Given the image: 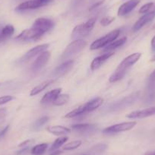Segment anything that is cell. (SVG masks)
Segmentation results:
<instances>
[{
	"instance_id": "cell-1",
	"label": "cell",
	"mask_w": 155,
	"mask_h": 155,
	"mask_svg": "<svg viewBox=\"0 0 155 155\" xmlns=\"http://www.w3.org/2000/svg\"><path fill=\"white\" fill-rule=\"evenodd\" d=\"M141 56V53H135L133 54L130 55V56H127L126 58H125L123 61L121 62V63L119 65V66L117 67V68L116 69V71L113 73L111 76L110 77V82L114 83L116 81H120L125 76V74L127 72V70L130 68L131 66L134 65L135 63H136L138 60L140 59Z\"/></svg>"
},
{
	"instance_id": "cell-32",
	"label": "cell",
	"mask_w": 155,
	"mask_h": 155,
	"mask_svg": "<svg viewBox=\"0 0 155 155\" xmlns=\"http://www.w3.org/2000/svg\"><path fill=\"white\" fill-rule=\"evenodd\" d=\"M36 1H37V2H40V3H41L43 6L48 5V4L51 3V2H53V0H36Z\"/></svg>"
},
{
	"instance_id": "cell-11",
	"label": "cell",
	"mask_w": 155,
	"mask_h": 155,
	"mask_svg": "<svg viewBox=\"0 0 155 155\" xmlns=\"http://www.w3.org/2000/svg\"><path fill=\"white\" fill-rule=\"evenodd\" d=\"M141 0H129L128 2H125L123 5H120L118 9V15L124 16L130 13L137 5L139 4Z\"/></svg>"
},
{
	"instance_id": "cell-8",
	"label": "cell",
	"mask_w": 155,
	"mask_h": 155,
	"mask_svg": "<svg viewBox=\"0 0 155 155\" xmlns=\"http://www.w3.org/2000/svg\"><path fill=\"white\" fill-rule=\"evenodd\" d=\"M155 18V8L153 9L152 11L149 12L144 14V15L141 16L136 22L134 25L133 28H132V31L134 32H136V31H139L141 28H142L143 27L145 26L146 25H147L148 23H150V21L154 19Z\"/></svg>"
},
{
	"instance_id": "cell-42",
	"label": "cell",
	"mask_w": 155,
	"mask_h": 155,
	"mask_svg": "<svg viewBox=\"0 0 155 155\" xmlns=\"http://www.w3.org/2000/svg\"><path fill=\"white\" fill-rule=\"evenodd\" d=\"M152 153H153V155H155V151L152 152Z\"/></svg>"
},
{
	"instance_id": "cell-20",
	"label": "cell",
	"mask_w": 155,
	"mask_h": 155,
	"mask_svg": "<svg viewBox=\"0 0 155 155\" xmlns=\"http://www.w3.org/2000/svg\"><path fill=\"white\" fill-rule=\"evenodd\" d=\"M53 82H54V80L49 79L47 80V81H44V82L41 83V84H38L37 86H36L35 87H34V88L31 90L30 95H31V96H35V95L38 94L39 93H41V91H43L44 89L47 88L48 86H50V84H53Z\"/></svg>"
},
{
	"instance_id": "cell-24",
	"label": "cell",
	"mask_w": 155,
	"mask_h": 155,
	"mask_svg": "<svg viewBox=\"0 0 155 155\" xmlns=\"http://www.w3.org/2000/svg\"><path fill=\"white\" fill-rule=\"evenodd\" d=\"M68 137L67 136H62V137H59V138H56L54 142L52 144L51 147L50 148V151H53V150H58L60 147H62L67 141H68Z\"/></svg>"
},
{
	"instance_id": "cell-19",
	"label": "cell",
	"mask_w": 155,
	"mask_h": 155,
	"mask_svg": "<svg viewBox=\"0 0 155 155\" xmlns=\"http://www.w3.org/2000/svg\"><path fill=\"white\" fill-rule=\"evenodd\" d=\"M103 102H104V99L101 97H96L94 99L91 100L89 102L86 103V110H87V113L88 112H92L94 110H95L96 109H97L98 107H101L102 105Z\"/></svg>"
},
{
	"instance_id": "cell-40",
	"label": "cell",
	"mask_w": 155,
	"mask_h": 155,
	"mask_svg": "<svg viewBox=\"0 0 155 155\" xmlns=\"http://www.w3.org/2000/svg\"><path fill=\"white\" fill-rule=\"evenodd\" d=\"M7 39H8V38H7V37H4L3 35H2V34H0V43H1V42H3V41H6Z\"/></svg>"
},
{
	"instance_id": "cell-36",
	"label": "cell",
	"mask_w": 155,
	"mask_h": 155,
	"mask_svg": "<svg viewBox=\"0 0 155 155\" xmlns=\"http://www.w3.org/2000/svg\"><path fill=\"white\" fill-rule=\"evenodd\" d=\"M6 112H7V110L5 108L0 109V120L3 118L4 116H5V114H6Z\"/></svg>"
},
{
	"instance_id": "cell-39",
	"label": "cell",
	"mask_w": 155,
	"mask_h": 155,
	"mask_svg": "<svg viewBox=\"0 0 155 155\" xmlns=\"http://www.w3.org/2000/svg\"><path fill=\"white\" fill-rule=\"evenodd\" d=\"M62 153V150H53V151L50 153V155H59Z\"/></svg>"
},
{
	"instance_id": "cell-30",
	"label": "cell",
	"mask_w": 155,
	"mask_h": 155,
	"mask_svg": "<svg viewBox=\"0 0 155 155\" xmlns=\"http://www.w3.org/2000/svg\"><path fill=\"white\" fill-rule=\"evenodd\" d=\"M115 20L114 17H111V16H108V17H104L101 19V25L102 26H107V25H110L113 21Z\"/></svg>"
},
{
	"instance_id": "cell-7",
	"label": "cell",
	"mask_w": 155,
	"mask_h": 155,
	"mask_svg": "<svg viewBox=\"0 0 155 155\" xmlns=\"http://www.w3.org/2000/svg\"><path fill=\"white\" fill-rule=\"evenodd\" d=\"M44 34L37 31L34 28H31V29H26L22 31L17 37L16 40L21 41H37L41 38Z\"/></svg>"
},
{
	"instance_id": "cell-43",
	"label": "cell",
	"mask_w": 155,
	"mask_h": 155,
	"mask_svg": "<svg viewBox=\"0 0 155 155\" xmlns=\"http://www.w3.org/2000/svg\"><path fill=\"white\" fill-rule=\"evenodd\" d=\"M82 155H89V154H82Z\"/></svg>"
},
{
	"instance_id": "cell-13",
	"label": "cell",
	"mask_w": 155,
	"mask_h": 155,
	"mask_svg": "<svg viewBox=\"0 0 155 155\" xmlns=\"http://www.w3.org/2000/svg\"><path fill=\"white\" fill-rule=\"evenodd\" d=\"M49 44H42V45H39L37 47H34L33 49H31V50H29L28 52H27L25 53V56L22 58V61H28L29 59H31V58L34 57L35 56L38 54H41V53H43L44 51H46V50H47V48L49 47Z\"/></svg>"
},
{
	"instance_id": "cell-3",
	"label": "cell",
	"mask_w": 155,
	"mask_h": 155,
	"mask_svg": "<svg viewBox=\"0 0 155 155\" xmlns=\"http://www.w3.org/2000/svg\"><path fill=\"white\" fill-rule=\"evenodd\" d=\"M120 31L119 29L114 30V31H111L109 34H106L104 37H101V38L97 39L95 41H94L91 45L90 49L91 50H97V49L102 48V47H107L109 44L114 41L117 37L120 35Z\"/></svg>"
},
{
	"instance_id": "cell-45",
	"label": "cell",
	"mask_w": 155,
	"mask_h": 155,
	"mask_svg": "<svg viewBox=\"0 0 155 155\" xmlns=\"http://www.w3.org/2000/svg\"><path fill=\"white\" fill-rule=\"evenodd\" d=\"M0 85H1V84H0Z\"/></svg>"
},
{
	"instance_id": "cell-37",
	"label": "cell",
	"mask_w": 155,
	"mask_h": 155,
	"mask_svg": "<svg viewBox=\"0 0 155 155\" xmlns=\"http://www.w3.org/2000/svg\"><path fill=\"white\" fill-rule=\"evenodd\" d=\"M8 128H9V126H7L6 127H5V129H3V130H2V131H1V132H0V137L3 136V135H5V133H6V132H7V131H8Z\"/></svg>"
},
{
	"instance_id": "cell-34",
	"label": "cell",
	"mask_w": 155,
	"mask_h": 155,
	"mask_svg": "<svg viewBox=\"0 0 155 155\" xmlns=\"http://www.w3.org/2000/svg\"><path fill=\"white\" fill-rule=\"evenodd\" d=\"M104 0H101V1H99V2H97V3L94 4V5H92V6L90 8V11H92V10L95 9L97 7H98L99 5H102V4L104 3Z\"/></svg>"
},
{
	"instance_id": "cell-29",
	"label": "cell",
	"mask_w": 155,
	"mask_h": 155,
	"mask_svg": "<svg viewBox=\"0 0 155 155\" xmlns=\"http://www.w3.org/2000/svg\"><path fill=\"white\" fill-rule=\"evenodd\" d=\"M155 8V4L153 2H148V3L144 4V5L140 8L139 13L140 14H146V13L152 11Z\"/></svg>"
},
{
	"instance_id": "cell-21",
	"label": "cell",
	"mask_w": 155,
	"mask_h": 155,
	"mask_svg": "<svg viewBox=\"0 0 155 155\" xmlns=\"http://www.w3.org/2000/svg\"><path fill=\"white\" fill-rule=\"evenodd\" d=\"M126 41H127V38H126V37H123V38L120 39V40H117V41L115 40L114 41H113V42H111L110 44H109L108 45L104 48V52L109 53V52L112 51V50H115V49L122 47V46L126 42Z\"/></svg>"
},
{
	"instance_id": "cell-14",
	"label": "cell",
	"mask_w": 155,
	"mask_h": 155,
	"mask_svg": "<svg viewBox=\"0 0 155 155\" xmlns=\"http://www.w3.org/2000/svg\"><path fill=\"white\" fill-rule=\"evenodd\" d=\"M73 65H74V60L70 59V60L65 61V62L61 64L60 65H59L55 69L54 72H53V75L56 76V77H60V76L64 75V74H66L68 71L71 69Z\"/></svg>"
},
{
	"instance_id": "cell-25",
	"label": "cell",
	"mask_w": 155,
	"mask_h": 155,
	"mask_svg": "<svg viewBox=\"0 0 155 155\" xmlns=\"http://www.w3.org/2000/svg\"><path fill=\"white\" fill-rule=\"evenodd\" d=\"M68 100H69V95L67 94H60L53 104L55 106H62L66 104Z\"/></svg>"
},
{
	"instance_id": "cell-27",
	"label": "cell",
	"mask_w": 155,
	"mask_h": 155,
	"mask_svg": "<svg viewBox=\"0 0 155 155\" xmlns=\"http://www.w3.org/2000/svg\"><path fill=\"white\" fill-rule=\"evenodd\" d=\"M49 120L48 116H43L41 118L38 119L37 120H36L35 123H34V126H33V128H34V130H38V129H41L46 123H47V121Z\"/></svg>"
},
{
	"instance_id": "cell-2",
	"label": "cell",
	"mask_w": 155,
	"mask_h": 155,
	"mask_svg": "<svg viewBox=\"0 0 155 155\" xmlns=\"http://www.w3.org/2000/svg\"><path fill=\"white\" fill-rule=\"evenodd\" d=\"M95 23H96V19L91 18L85 23L76 26L71 33V38L75 41L87 36L94 27Z\"/></svg>"
},
{
	"instance_id": "cell-44",
	"label": "cell",
	"mask_w": 155,
	"mask_h": 155,
	"mask_svg": "<svg viewBox=\"0 0 155 155\" xmlns=\"http://www.w3.org/2000/svg\"><path fill=\"white\" fill-rule=\"evenodd\" d=\"M154 28H155V25H154Z\"/></svg>"
},
{
	"instance_id": "cell-10",
	"label": "cell",
	"mask_w": 155,
	"mask_h": 155,
	"mask_svg": "<svg viewBox=\"0 0 155 155\" xmlns=\"http://www.w3.org/2000/svg\"><path fill=\"white\" fill-rule=\"evenodd\" d=\"M155 115V107L144 109L141 110H136L128 114L126 117L129 119H143Z\"/></svg>"
},
{
	"instance_id": "cell-23",
	"label": "cell",
	"mask_w": 155,
	"mask_h": 155,
	"mask_svg": "<svg viewBox=\"0 0 155 155\" xmlns=\"http://www.w3.org/2000/svg\"><path fill=\"white\" fill-rule=\"evenodd\" d=\"M48 148V144L47 143H42L35 145L32 147L31 152L32 155H44V153L47 151Z\"/></svg>"
},
{
	"instance_id": "cell-41",
	"label": "cell",
	"mask_w": 155,
	"mask_h": 155,
	"mask_svg": "<svg viewBox=\"0 0 155 155\" xmlns=\"http://www.w3.org/2000/svg\"><path fill=\"white\" fill-rule=\"evenodd\" d=\"M150 61H151V62H155V55L153 56V57L151 58V59H150Z\"/></svg>"
},
{
	"instance_id": "cell-18",
	"label": "cell",
	"mask_w": 155,
	"mask_h": 155,
	"mask_svg": "<svg viewBox=\"0 0 155 155\" xmlns=\"http://www.w3.org/2000/svg\"><path fill=\"white\" fill-rule=\"evenodd\" d=\"M46 129L47 132L54 135H62L71 132V129L62 126H49Z\"/></svg>"
},
{
	"instance_id": "cell-22",
	"label": "cell",
	"mask_w": 155,
	"mask_h": 155,
	"mask_svg": "<svg viewBox=\"0 0 155 155\" xmlns=\"http://www.w3.org/2000/svg\"><path fill=\"white\" fill-rule=\"evenodd\" d=\"M85 113H87V110H86V106H85V104H83V105L78 107V108L73 110L72 111L67 113V114L65 116V117L67 119H71Z\"/></svg>"
},
{
	"instance_id": "cell-28",
	"label": "cell",
	"mask_w": 155,
	"mask_h": 155,
	"mask_svg": "<svg viewBox=\"0 0 155 155\" xmlns=\"http://www.w3.org/2000/svg\"><path fill=\"white\" fill-rule=\"evenodd\" d=\"M14 32H15L14 27L11 25H6L5 27H4L3 29L2 30L1 34H2V35H3L4 37L8 38V37H10L13 34H14Z\"/></svg>"
},
{
	"instance_id": "cell-5",
	"label": "cell",
	"mask_w": 155,
	"mask_h": 155,
	"mask_svg": "<svg viewBox=\"0 0 155 155\" xmlns=\"http://www.w3.org/2000/svg\"><path fill=\"white\" fill-rule=\"evenodd\" d=\"M136 122H127V123H122L119 124L113 125V126H109L103 130L104 134H114L119 133V132H126L132 129V128L136 126Z\"/></svg>"
},
{
	"instance_id": "cell-15",
	"label": "cell",
	"mask_w": 155,
	"mask_h": 155,
	"mask_svg": "<svg viewBox=\"0 0 155 155\" xmlns=\"http://www.w3.org/2000/svg\"><path fill=\"white\" fill-rule=\"evenodd\" d=\"M73 130L75 132H78L80 134H90L91 132H94L96 130L97 127L94 124H87V123H84V124H76L73 125L71 126Z\"/></svg>"
},
{
	"instance_id": "cell-31",
	"label": "cell",
	"mask_w": 155,
	"mask_h": 155,
	"mask_svg": "<svg viewBox=\"0 0 155 155\" xmlns=\"http://www.w3.org/2000/svg\"><path fill=\"white\" fill-rule=\"evenodd\" d=\"M15 97L10 95H5V96L0 97V106L3 105V104H7V103L10 102L12 100H14Z\"/></svg>"
},
{
	"instance_id": "cell-35",
	"label": "cell",
	"mask_w": 155,
	"mask_h": 155,
	"mask_svg": "<svg viewBox=\"0 0 155 155\" xmlns=\"http://www.w3.org/2000/svg\"><path fill=\"white\" fill-rule=\"evenodd\" d=\"M149 81L150 83H154L155 82V69L152 71L151 74H150L149 77Z\"/></svg>"
},
{
	"instance_id": "cell-9",
	"label": "cell",
	"mask_w": 155,
	"mask_h": 155,
	"mask_svg": "<svg viewBox=\"0 0 155 155\" xmlns=\"http://www.w3.org/2000/svg\"><path fill=\"white\" fill-rule=\"evenodd\" d=\"M50 56H51V53L50 51H44L43 53H41L34 62L32 66H31V69L34 71H37L42 69L45 66L46 64L48 62Z\"/></svg>"
},
{
	"instance_id": "cell-26",
	"label": "cell",
	"mask_w": 155,
	"mask_h": 155,
	"mask_svg": "<svg viewBox=\"0 0 155 155\" xmlns=\"http://www.w3.org/2000/svg\"><path fill=\"white\" fill-rule=\"evenodd\" d=\"M82 142L80 140H77V141H73L69 143H67L63 146L62 149L64 150H72L74 149H77L78 147H79L81 145Z\"/></svg>"
},
{
	"instance_id": "cell-33",
	"label": "cell",
	"mask_w": 155,
	"mask_h": 155,
	"mask_svg": "<svg viewBox=\"0 0 155 155\" xmlns=\"http://www.w3.org/2000/svg\"><path fill=\"white\" fill-rule=\"evenodd\" d=\"M33 140H27V141H24V142L21 143L20 144H19V147H25L26 146L28 145H30V144H31V143L33 142Z\"/></svg>"
},
{
	"instance_id": "cell-4",
	"label": "cell",
	"mask_w": 155,
	"mask_h": 155,
	"mask_svg": "<svg viewBox=\"0 0 155 155\" xmlns=\"http://www.w3.org/2000/svg\"><path fill=\"white\" fill-rule=\"evenodd\" d=\"M86 46H87V42L82 40V39L75 40V41H74L67 46L65 51L62 53V58L66 59V58L70 57V56H74V55L80 53Z\"/></svg>"
},
{
	"instance_id": "cell-6",
	"label": "cell",
	"mask_w": 155,
	"mask_h": 155,
	"mask_svg": "<svg viewBox=\"0 0 155 155\" xmlns=\"http://www.w3.org/2000/svg\"><path fill=\"white\" fill-rule=\"evenodd\" d=\"M53 26H54V22L51 19L46 18H39L36 19L35 21L34 22L32 28L42 34H44L46 32L52 29Z\"/></svg>"
},
{
	"instance_id": "cell-16",
	"label": "cell",
	"mask_w": 155,
	"mask_h": 155,
	"mask_svg": "<svg viewBox=\"0 0 155 155\" xmlns=\"http://www.w3.org/2000/svg\"><path fill=\"white\" fill-rule=\"evenodd\" d=\"M62 91V88H56L54 90H52L50 91L47 92L44 97H43L42 100H41V104H49L53 103L55 101V100L57 98V97L59 96L61 94Z\"/></svg>"
},
{
	"instance_id": "cell-17",
	"label": "cell",
	"mask_w": 155,
	"mask_h": 155,
	"mask_svg": "<svg viewBox=\"0 0 155 155\" xmlns=\"http://www.w3.org/2000/svg\"><path fill=\"white\" fill-rule=\"evenodd\" d=\"M43 5L36 0H29L25 2H22L20 5H18L15 8L16 11H25V10L36 9V8H41Z\"/></svg>"
},
{
	"instance_id": "cell-12",
	"label": "cell",
	"mask_w": 155,
	"mask_h": 155,
	"mask_svg": "<svg viewBox=\"0 0 155 155\" xmlns=\"http://www.w3.org/2000/svg\"><path fill=\"white\" fill-rule=\"evenodd\" d=\"M114 54L113 52H109V53H106L104 54L101 55V56L96 57L93 61H92L91 64V69L92 71H95V70L98 69L104 62L107 60H108Z\"/></svg>"
},
{
	"instance_id": "cell-38",
	"label": "cell",
	"mask_w": 155,
	"mask_h": 155,
	"mask_svg": "<svg viewBox=\"0 0 155 155\" xmlns=\"http://www.w3.org/2000/svg\"><path fill=\"white\" fill-rule=\"evenodd\" d=\"M150 44H151L152 50L155 52V36L153 37V38H152L151 43H150Z\"/></svg>"
}]
</instances>
